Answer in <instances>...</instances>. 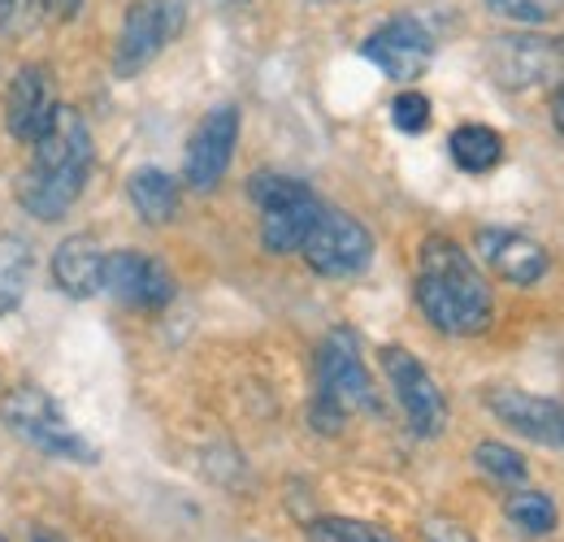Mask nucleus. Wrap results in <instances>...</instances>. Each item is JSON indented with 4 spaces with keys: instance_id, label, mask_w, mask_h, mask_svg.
<instances>
[{
    "instance_id": "1",
    "label": "nucleus",
    "mask_w": 564,
    "mask_h": 542,
    "mask_svg": "<svg viewBox=\"0 0 564 542\" xmlns=\"http://www.w3.org/2000/svg\"><path fill=\"white\" fill-rule=\"evenodd\" d=\"M417 304H422L425 322L443 335L469 339L482 335L491 326L495 295L491 282L474 265V257L447 239V235H430L417 257Z\"/></svg>"
},
{
    "instance_id": "2",
    "label": "nucleus",
    "mask_w": 564,
    "mask_h": 542,
    "mask_svg": "<svg viewBox=\"0 0 564 542\" xmlns=\"http://www.w3.org/2000/svg\"><path fill=\"white\" fill-rule=\"evenodd\" d=\"M87 178H91V131L74 109L62 105L53 127L35 139V156L26 174L13 183V196L31 217L57 221L78 204Z\"/></svg>"
},
{
    "instance_id": "3",
    "label": "nucleus",
    "mask_w": 564,
    "mask_h": 542,
    "mask_svg": "<svg viewBox=\"0 0 564 542\" xmlns=\"http://www.w3.org/2000/svg\"><path fill=\"white\" fill-rule=\"evenodd\" d=\"M348 412H378L373 378L360 360V343L352 330H330L317 347V430H339Z\"/></svg>"
},
{
    "instance_id": "4",
    "label": "nucleus",
    "mask_w": 564,
    "mask_h": 542,
    "mask_svg": "<svg viewBox=\"0 0 564 542\" xmlns=\"http://www.w3.org/2000/svg\"><path fill=\"white\" fill-rule=\"evenodd\" d=\"M248 196L261 208V243H265L274 257L300 252L304 235L313 230V221H317V213H322V200H317L300 178L274 174V170L252 174Z\"/></svg>"
},
{
    "instance_id": "5",
    "label": "nucleus",
    "mask_w": 564,
    "mask_h": 542,
    "mask_svg": "<svg viewBox=\"0 0 564 542\" xmlns=\"http://www.w3.org/2000/svg\"><path fill=\"white\" fill-rule=\"evenodd\" d=\"M0 416L22 443L40 447L44 456H62V460H78V465L96 460V447L74 430L62 404L53 395H44L40 387H13L0 404Z\"/></svg>"
},
{
    "instance_id": "6",
    "label": "nucleus",
    "mask_w": 564,
    "mask_h": 542,
    "mask_svg": "<svg viewBox=\"0 0 564 542\" xmlns=\"http://www.w3.org/2000/svg\"><path fill=\"white\" fill-rule=\"evenodd\" d=\"M487 62H491L495 83L508 91L564 83V35H534V31L499 35L491 40Z\"/></svg>"
},
{
    "instance_id": "7",
    "label": "nucleus",
    "mask_w": 564,
    "mask_h": 542,
    "mask_svg": "<svg viewBox=\"0 0 564 542\" xmlns=\"http://www.w3.org/2000/svg\"><path fill=\"white\" fill-rule=\"evenodd\" d=\"M300 252H304L308 270L322 273V278H352L373 257V235L356 221L352 213L322 204V213H317L313 230L304 235Z\"/></svg>"
},
{
    "instance_id": "8",
    "label": "nucleus",
    "mask_w": 564,
    "mask_h": 542,
    "mask_svg": "<svg viewBox=\"0 0 564 542\" xmlns=\"http://www.w3.org/2000/svg\"><path fill=\"white\" fill-rule=\"evenodd\" d=\"M178 31H183V0H135L113 53L118 78H135L143 66H152Z\"/></svg>"
},
{
    "instance_id": "9",
    "label": "nucleus",
    "mask_w": 564,
    "mask_h": 542,
    "mask_svg": "<svg viewBox=\"0 0 564 542\" xmlns=\"http://www.w3.org/2000/svg\"><path fill=\"white\" fill-rule=\"evenodd\" d=\"M382 369L391 378V391H395V400L404 408L413 434L438 438L447 430V400H443L438 382L430 378V369L413 351H404V347H382Z\"/></svg>"
},
{
    "instance_id": "10",
    "label": "nucleus",
    "mask_w": 564,
    "mask_h": 542,
    "mask_svg": "<svg viewBox=\"0 0 564 542\" xmlns=\"http://www.w3.org/2000/svg\"><path fill=\"white\" fill-rule=\"evenodd\" d=\"M360 57L395 83H413L434 62V40L417 18H391L360 44Z\"/></svg>"
},
{
    "instance_id": "11",
    "label": "nucleus",
    "mask_w": 564,
    "mask_h": 542,
    "mask_svg": "<svg viewBox=\"0 0 564 542\" xmlns=\"http://www.w3.org/2000/svg\"><path fill=\"white\" fill-rule=\"evenodd\" d=\"M235 143H239V109L235 105L209 109L183 156V178L192 192H213L226 178V170L235 161Z\"/></svg>"
},
{
    "instance_id": "12",
    "label": "nucleus",
    "mask_w": 564,
    "mask_h": 542,
    "mask_svg": "<svg viewBox=\"0 0 564 542\" xmlns=\"http://www.w3.org/2000/svg\"><path fill=\"white\" fill-rule=\"evenodd\" d=\"M487 408L495 421H503L512 434L539 443V447H564V404L547 400V395H530L517 387H491L487 391Z\"/></svg>"
},
{
    "instance_id": "13",
    "label": "nucleus",
    "mask_w": 564,
    "mask_h": 542,
    "mask_svg": "<svg viewBox=\"0 0 564 542\" xmlns=\"http://www.w3.org/2000/svg\"><path fill=\"white\" fill-rule=\"evenodd\" d=\"M105 291L118 304L156 313L174 300V278L161 261H152L143 252H113V257H105Z\"/></svg>"
},
{
    "instance_id": "14",
    "label": "nucleus",
    "mask_w": 564,
    "mask_h": 542,
    "mask_svg": "<svg viewBox=\"0 0 564 542\" xmlns=\"http://www.w3.org/2000/svg\"><path fill=\"white\" fill-rule=\"evenodd\" d=\"M57 96H53V78L44 66H26L18 69V78L9 83V96H4V127L9 136L22 139V143H35L53 127L57 118Z\"/></svg>"
},
{
    "instance_id": "15",
    "label": "nucleus",
    "mask_w": 564,
    "mask_h": 542,
    "mask_svg": "<svg viewBox=\"0 0 564 542\" xmlns=\"http://www.w3.org/2000/svg\"><path fill=\"white\" fill-rule=\"evenodd\" d=\"M478 252H482V261L491 265V273H499L503 282H512V286H534V282H543V273H547V248L539 243V239H530V235H521V230H503V226H487V230H478Z\"/></svg>"
},
{
    "instance_id": "16",
    "label": "nucleus",
    "mask_w": 564,
    "mask_h": 542,
    "mask_svg": "<svg viewBox=\"0 0 564 542\" xmlns=\"http://www.w3.org/2000/svg\"><path fill=\"white\" fill-rule=\"evenodd\" d=\"M53 282H57L70 300H87V295L105 291V252L96 248V239L70 235V239L53 252Z\"/></svg>"
},
{
    "instance_id": "17",
    "label": "nucleus",
    "mask_w": 564,
    "mask_h": 542,
    "mask_svg": "<svg viewBox=\"0 0 564 542\" xmlns=\"http://www.w3.org/2000/svg\"><path fill=\"white\" fill-rule=\"evenodd\" d=\"M127 192H131V204H135V213L148 226H165V221L178 217V183L165 170H156V165L135 170Z\"/></svg>"
},
{
    "instance_id": "18",
    "label": "nucleus",
    "mask_w": 564,
    "mask_h": 542,
    "mask_svg": "<svg viewBox=\"0 0 564 542\" xmlns=\"http://www.w3.org/2000/svg\"><path fill=\"white\" fill-rule=\"evenodd\" d=\"M447 152H452V161L465 174H491L495 165L503 161V139H499V131L482 127V122H469V127H456L452 131Z\"/></svg>"
},
{
    "instance_id": "19",
    "label": "nucleus",
    "mask_w": 564,
    "mask_h": 542,
    "mask_svg": "<svg viewBox=\"0 0 564 542\" xmlns=\"http://www.w3.org/2000/svg\"><path fill=\"white\" fill-rule=\"evenodd\" d=\"M35 270V252L18 235H0V317L26 295V282Z\"/></svg>"
},
{
    "instance_id": "20",
    "label": "nucleus",
    "mask_w": 564,
    "mask_h": 542,
    "mask_svg": "<svg viewBox=\"0 0 564 542\" xmlns=\"http://www.w3.org/2000/svg\"><path fill=\"white\" fill-rule=\"evenodd\" d=\"M503 517H508L521 534H530V539H543V534L556 530V503H552V495L530 490V486H521V490H512V495L503 499Z\"/></svg>"
},
{
    "instance_id": "21",
    "label": "nucleus",
    "mask_w": 564,
    "mask_h": 542,
    "mask_svg": "<svg viewBox=\"0 0 564 542\" xmlns=\"http://www.w3.org/2000/svg\"><path fill=\"white\" fill-rule=\"evenodd\" d=\"M308 542H395L382 525L356 521V517H317L304 525Z\"/></svg>"
},
{
    "instance_id": "22",
    "label": "nucleus",
    "mask_w": 564,
    "mask_h": 542,
    "mask_svg": "<svg viewBox=\"0 0 564 542\" xmlns=\"http://www.w3.org/2000/svg\"><path fill=\"white\" fill-rule=\"evenodd\" d=\"M474 460H478V469L487 477H495L499 486H521L525 481V460L512 452V447H503V443H478V452H474Z\"/></svg>"
},
{
    "instance_id": "23",
    "label": "nucleus",
    "mask_w": 564,
    "mask_h": 542,
    "mask_svg": "<svg viewBox=\"0 0 564 542\" xmlns=\"http://www.w3.org/2000/svg\"><path fill=\"white\" fill-rule=\"evenodd\" d=\"M487 4L499 18H512V22H525V26H543L564 9V0H487Z\"/></svg>"
},
{
    "instance_id": "24",
    "label": "nucleus",
    "mask_w": 564,
    "mask_h": 542,
    "mask_svg": "<svg viewBox=\"0 0 564 542\" xmlns=\"http://www.w3.org/2000/svg\"><path fill=\"white\" fill-rule=\"evenodd\" d=\"M391 122L404 136H422L425 127H430V100H425L422 91H400L391 100Z\"/></svg>"
},
{
    "instance_id": "25",
    "label": "nucleus",
    "mask_w": 564,
    "mask_h": 542,
    "mask_svg": "<svg viewBox=\"0 0 564 542\" xmlns=\"http://www.w3.org/2000/svg\"><path fill=\"white\" fill-rule=\"evenodd\" d=\"M40 9H44V0H0V31L4 35L26 31L40 18Z\"/></svg>"
},
{
    "instance_id": "26",
    "label": "nucleus",
    "mask_w": 564,
    "mask_h": 542,
    "mask_svg": "<svg viewBox=\"0 0 564 542\" xmlns=\"http://www.w3.org/2000/svg\"><path fill=\"white\" fill-rule=\"evenodd\" d=\"M422 542H478L460 521H452V517H430L422 525Z\"/></svg>"
},
{
    "instance_id": "27",
    "label": "nucleus",
    "mask_w": 564,
    "mask_h": 542,
    "mask_svg": "<svg viewBox=\"0 0 564 542\" xmlns=\"http://www.w3.org/2000/svg\"><path fill=\"white\" fill-rule=\"evenodd\" d=\"M552 127H556L564 139V83L556 87V96H552Z\"/></svg>"
},
{
    "instance_id": "28",
    "label": "nucleus",
    "mask_w": 564,
    "mask_h": 542,
    "mask_svg": "<svg viewBox=\"0 0 564 542\" xmlns=\"http://www.w3.org/2000/svg\"><path fill=\"white\" fill-rule=\"evenodd\" d=\"M78 4H83V0H44V9H57L62 18H74V13H78Z\"/></svg>"
},
{
    "instance_id": "29",
    "label": "nucleus",
    "mask_w": 564,
    "mask_h": 542,
    "mask_svg": "<svg viewBox=\"0 0 564 542\" xmlns=\"http://www.w3.org/2000/svg\"><path fill=\"white\" fill-rule=\"evenodd\" d=\"M313 4H344V0H313Z\"/></svg>"
},
{
    "instance_id": "30",
    "label": "nucleus",
    "mask_w": 564,
    "mask_h": 542,
    "mask_svg": "<svg viewBox=\"0 0 564 542\" xmlns=\"http://www.w3.org/2000/svg\"><path fill=\"white\" fill-rule=\"evenodd\" d=\"M31 542H53V539H48V534H35V539H31Z\"/></svg>"
},
{
    "instance_id": "31",
    "label": "nucleus",
    "mask_w": 564,
    "mask_h": 542,
    "mask_svg": "<svg viewBox=\"0 0 564 542\" xmlns=\"http://www.w3.org/2000/svg\"><path fill=\"white\" fill-rule=\"evenodd\" d=\"M0 542H4V534H0Z\"/></svg>"
}]
</instances>
